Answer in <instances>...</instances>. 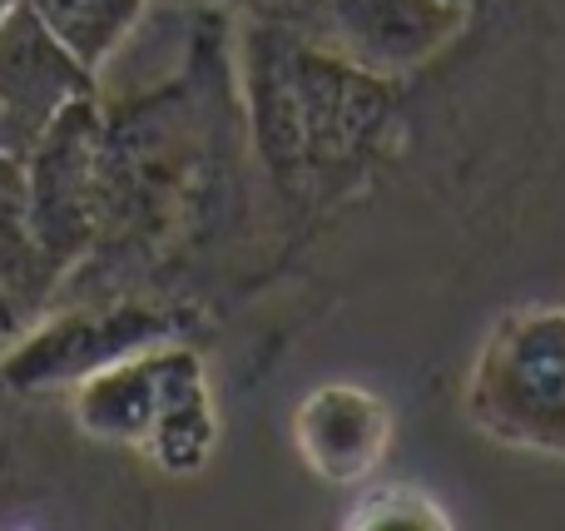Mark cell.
Returning a JSON list of instances; mask_svg holds the SVG:
<instances>
[{
	"mask_svg": "<svg viewBox=\"0 0 565 531\" xmlns=\"http://www.w3.org/2000/svg\"><path fill=\"white\" fill-rule=\"evenodd\" d=\"M75 423L95 443L135 447L164 472H194L214 453V397L194 353L139 348L99 373L79 378Z\"/></svg>",
	"mask_w": 565,
	"mask_h": 531,
	"instance_id": "cell-1",
	"label": "cell"
},
{
	"mask_svg": "<svg viewBox=\"0 0 565 531\" xmlns=\"http://www.w3.org/2000/svg\"><path fill=\"white\" fill-rule=\"evenodd\" d=\"M467 423L507 453L565 463V308L521 304L487 328L467 378Z\"/></svg>",
	"mask_w": 565,
	"mask_h": 531,
	"instance_id": "cell-2",
	"label": "cell"
},
{
	"mask_svg": "<svg viewBox=\"0 0 565 531\" xmlns=\"http://www.w3.org/2000/svg\"><path fill=\"white\" fill-rule=\"evenodd\" d=\"M292 447L302 467L332 487H362L392 453V417L387 397L362 383H322L298 397L292 407Z\"/></svg>",
	"mask_w": 565,
	"mask_h": 531,
	"instance_id": "cell-3",
	"label": "cell"
},
{
	"mask_svg": "<svg viewBox=\"0 0 565 531\" xmlns=\"http://www.w3.org/2000/svg\"><path fill=\"white\" fill-rule=\"evenodd\" d=\"M75 85H85L79 60L50 35L30 0H15L0 15V115L45 129L55 125Z\"/></svg>",
	"mask_w": 565,
	"mask_h": 531,
	"instance_id": "cell-4",
	"label": "cell"
},
{
	"mask_svg": "<svg viewBox=\"0 0 565 531\" xmlns=\"http://www.w3.org/2000/svg\"><path fill=\"white\" fill-rule=\"evenodd\" d=\"M164 323L149 314H109V318H75V323H55L40 338H30L15 358L6 363V373L15 383L35 387V383H65V378H89L99 368L119 363V358L154 348Z\"/></svg>",
	"mask_w": 565,
	"mask_h": 531,
	"instance_id": "cell-5",
	"label": "cell"
},
{
	"mask_svg": "<svg viewBox=\"0 0 565 531\" xmlns=\"http://www.w3.org/2000/svg\"><path fill=\"white\" fill-rule=\"evenodd\" d=\"M447 0H338L358 55H382L392 65L431 55L447 40Z\"/></svg>",
	"mask_w": 565,
	"mask_h": 531,
	"instance_id": "cell-6",
	"label": "cell"
},
{
	"mask_svg": "<svg viewBox=\"0 0 565 531\" xmlns=\"http://www.w3.org/2000/svg\"><path fill=\"white\" fill-rule=\"evenodd\" d=\"M45 30L79 60L85 75H95L109 55L119 50V40L129 35V25L139 20L145 0H30Z\"/></svg>",
	"mask_w": 565,
	"mask_h": 531,
	"instance_id": "cell-7",
	"label": "cell"
},
{
	"mask_svg": "<svg viewBox=\"0 0 565 531\" xmlns=\"http://www.w3.org/2000/svg\"><path fill=\"white\" fill-rule=\"evenodd\" d=\"M342 522L348 527H451V517H447V507L431 502L422 487L382 482V487H367Z\"/></svg>",
	"mask_w": 565,
	"mask_h": 531,
	"instance_id": "cell-8",
	"label": "cell"
}]
</instances>
